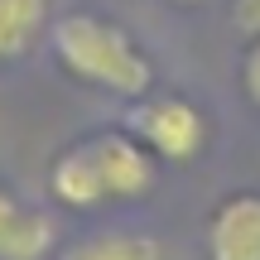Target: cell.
Instances as JSON below:
<instances>
[{"instance_id": "6", "label": "cell", "mask_w": 260, "mask_h": 260, "mask_svg": "<svg viewBox=\"0 0 260 260\" xmlns=\"http://www.w3.org/2000/svg\"><path fill=\"white\" fill-rule=\"evenodd\" d=\"M53 246H58L53 217L39 212V207H24V203H19V212L10 217L5 236H0V260H44Z\"/></svg>"}, {"instance_id": "8", "label": "cell", "mask_w": 260, "mask_h": 260, "mask_svg": "<svg viewBox=\"0 0 260 260\" xmlns=\"http://www.w3.org/2000/svg\"><path fill=\"white\" fill-rule=\"evenodd\" d=\"M63 260H159V241L140 232H96L77 241Z\"/></svg>"}, {"instance_id": "3", "label": "cell", "mask_w": 260, "mask_h": 260, "mask_svg": "<svg viewBox=\"0 0 260 260\" xmlns=\"http://www.w3.org/2000/svg\"><path fill=\"white\" fill-rule=\"evenodd\" d=\"M87 149H92V164H96V174H102L106 198H145L149 188H154V154H149L130 130L125 135L121 130L92 135Z\"/></svg>"}, {"instance_id": "11", "label": "cell", "mask_w": 260, "mask_h": 260, "mask_svg": "<svg viewBox=\"0 0 260 260\" xmlns=\"http://www.w3.org/2000/svg\"><path fill=\"white\" fill-rule=\"evenodd\" d=\"M15 212H19V203L0 188V236H5V226H10V217H15Z\"/></svg>"}, {"instance_id": "1", "label": "cell", "mask_w": 260, "mask_h": 260, "mask_svg": "<svg viewBox=\"0 0 260 260\" xmlns=\"http://www.w3.org/2000/svg\"><path fill=\"white\" fill-rule=\"evenodd\" d=\"M53 53L77 82L102 87V92L125 96V102H140L149 92V82H154L149 58L135 48V39L102 15L77 10V15L53 19Z\"/></svg>"}, {"instance_id": "4", "label": "cell", "mask_w": 260, "mask_h": 260, "mask_svg": "<svg viewBox=\"0 0 260 260\" xmlns=\"http://www.w3.org/2000/svg\"><path fill=\"white\" fill-rule=\"evenodd\" d=\"M212 260H260V193H236L207 217Z\"/></svg>"}, {"instance_id": "5", "label": "cell", "mask_w": 260, "mask_h": 260, "mask_svg": "<svg viewBox=\"0 0 260 260\" xmlns=\"http://www.w3.org/2000/svg\"><path fill=\"white\" fill-rule=\"evenodd\" d=\"M53 193H58V203H68V207H92V203L106 198L87 140H77V145H68L63 154H58V164H53Z\"/></svg>"}, {"instance_id": "9", "label": "cell", "mask_w": 260, "mask_h": 260, "mask_svg": "<svg viewBox=\"0 0 260 260\" xmlns=\"http://www.w3.org/2000/svg\"><path fill=\"white\" fill-rule=\"evenodd\" d=\"M241 92H246V102L260 111V39L246 48V63H241Z\"/></svg>"}, {"instance_id": "2", "label": "cell", "mask_w": 260, "mask_h": 260, "mask_svg": "<svg viewBox=\"0 0 260 260\" xmlns=\"http://www.w3.org/2000/svg\"><path fill=\"white\" fill-rule=\"evenodd\" d=\"M125 130L149 149L154 159L169 164H183V159L203 154L207 145V121L193 102L183 96H154V102H140L125 111Z\"/></svg>"}, {"instance_id": "10", "label": "cell", "mask_w": 260, "mask_h": 260, "mask_svg": "<svg viewBox=\"0 0 260 260\" xmlns=\"http://www.w3.org/2000/svg\"><path fill=\"white\" fill-rule=\"evenodd\" d=\"M232 19H236L241 34L260 39V0H232Z\"/></svg>"}, {"instance_id": "7", "label": "cell", "mask_w": 260, "mask_h": 260, "mask_svg": "<svg viewBox=\"0 0 260 260\" xmlns=\"http://www.w3.org/2000/svg\"><path fill=\"white\" fill-rule=\"evenodd\" d=\"M48 24V0H0V63H15L29 53Z\"/></svg>"}]
</instances>
